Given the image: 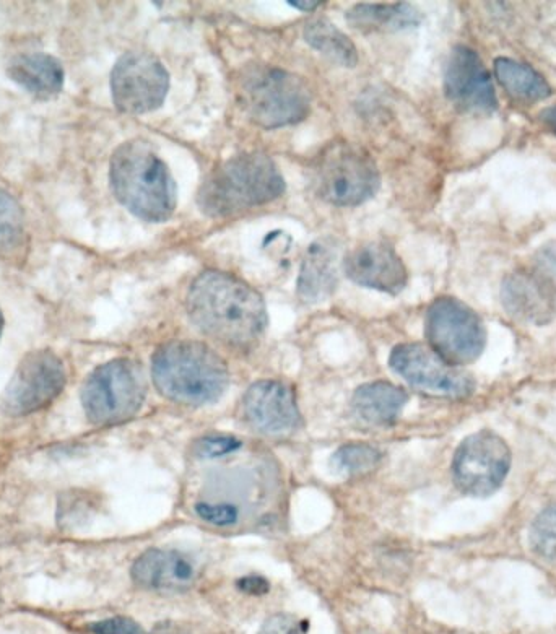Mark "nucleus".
<instances>
[{
	"instance_id": "nucleus-1",
	"label": "nucleus",
	"mask_w": 556,
	"mask_h": 634,
	"mask_svg": "<svg viewBox=\"0 0 556 634\" xmlns=\"http://www.w3.org/2000/svg\"><path fill=\"white\" fill-rule=\"evenodd\" d=\"M186 308L200 331L228 347H252L267 329L262 296L248 283L220 270H207L192 282Z\"/></svg>"
},
{
	"instance_id": "nucleus-2",
	"label": "nucleus",
	"mask_w": 556,
	"mask_h": 634,
	"mask_svg": "<svg viewBox=\"0 0 556 634\" xmlns=\"http://www.w3.org/2000/svg\"><path fill=\"white\" fill-rule=\"evenodd\" d=\"M109 183L116 199L144 222H166L176 210L173 174L144 140H129L116 148L109 163Z\"/></svg>"
},
{
	"instance_id": "nucleus-3",
	"label": "nucleus",
	"mask_w": 556,
	"mask_h": 634,
	"mask_svg": "<svg viewBox=\"0 0 556 634\" xmlns=\"http://www.w3.org/2000/svg\"><path fill=\"white\" fill-rule=\"evenodd\" d=\"M283 192L285 181L274 161L264 153H239L210 171L200 186L197 204L209 217H235L269 204Z\"/></svg>"
},
{
	"instance_id": "nucleus-4",
	"label": "nucleus",
	"mask_w": 556,
	"mask_h": 634,
	"mask_svg": "<svg viewBox=\"0 0 556 634\" xmlns=\"http://www.w3.org/2000/svg\"><path fill=\"white\" fill-rule=\"evenodd\" d=\"M152 378L166 399L183 405H205L223 396L228 387V368L207 345L176 340L153 355Z\"/></svg>"
},
{
	"instance_id": "nucleus-5",
	"label": "nucleus",
	"mask_w": 556,
	"mask_h": 634,
	"mask_svg": "<svg viewBox=\"0 0 556 634\" xmlns=\"http://www.w3.org/2000/svg\"><path fill=\"white\" fill-rule=\"evenodd\" d=\"M238 103L264 129L301 122L311 109V92L298 75L275 67L257 66L239 75Z\"/></svg>"
},
{
	"instance_id": "nucleus-6",
	"label": "nucleus",
	"mask_w": 556,
	"mask_h": 634,
	"mask_svg": "<svg viewBox=\"0 0 556 634\" xmlns=\"http://www.w3.org/2000/svg\"><path fill=\"white\" fill-rule=\"evenodd\" d=\"M147 394L144 371L127 358L98 366L83 384L82 405L88 422L119 425L135 417Z\"/></svg>"
},
{
	"instance_id": "nucleus-7",
	"label": "nucleus",
	"mask_w": 556,
	"mask_h": 634,
	"mask_svg": "<svg viewBox=\"0 0 556 634\" xmlns=\"http://www.w3.org/2000/svg\"><path fill=\"white\" fill-rule=\"evenodd\" d=\"M313 181L318 196L327 204L353 207L378 192L379 171L370 153L363 148L335 142L319 155Z\"/></svg>"
},
{
	"instance_id": "nucleus-8",
	"label": "nucleus",
	"mask_w": 556,
	"mask_h": 634,
	"mask_svg": "<svg viewBox=\"0 0 556 634\" xmlns=\"http://www.w3.org/2000/svg\"><path fill=\"white\" fill-rule=\"evenodd\" d=\"M425 334L431 350L457 368L477 361L487 345V329L480 316L452 296H441L430 304Z\"/></svg>"
},
{
	"instance_id": "nucleus-9",
	"label": "nucleus",
	"mask_w": 556,
	"mask_h": 634,
	"mask_svg": "<svg viewBox=\"0 0 556 634\" xmlns=\"http://www.w3.org/2000/svg\"><path fill=\"white\" fill-rule=\"evenodd\" d=\"M511 469V451L493 431H478L462 441L452 461V478L465 495L487 498L500 490Z\"/></svg>"
},
{
	"instance_id": "nucleus-10",
	"label": "nucleus",
	"mask_w": 556,
	"mask_h": 634,
	"mask_svg": "<svg viewBox=\"0 0 556 634\" xmlns=\"http://www.w3.org/2000/svg\"><path fill=\"white\" fill-rule=\"evenodd\" d=\"M66 386L61 358L51 350H35L17 366L2 396V410L9 417H27L53 404Z\"/></svg>"
},
{
	"instance_id": "nucleus-11",
	"label": "nucleus",
	"mask_w": 556,
	"mask_h": 634,
	"mask_svg": "<svg viewBox=\"0 0 556 634\" xmlns=\"http://www.w3.org/2000/svg\"><path fill=\"white\" fill-rule=\"evenodd\" d=\"M170 90V75L158 57L131 51L119 57L111 74L114 105L127 114H145L160 108Z\"/></svg>"
},
{
	"instance_id": "nucleus-12",
	"label": "nucleus",
	"mask_w": 556,
	"mask_h": 634,
	"mask_svg": "<svg viewBox=\"0 0 556 634\" xmlns=\"http://www.w3.org/2000/svg\"><path fill=\"white\" fill-rule=\"evenodd\" d=\"M389 363L400 378L426 396L465 399L474 392V379L469 374L449 365L425 345H397Z\"/></svg>"
},
{
	"instance_id": "nucleus-13",
	"label": "nucleus",
	"mask_w": 556,
	"mask_h": 634,
	"mask_svg": "<svg viewBox=\"0 0 556 634\" xmlns=\"http://www.w3.org/2000/svg\"><path fill=\"white\" fill-rule=\"evenodd\" d=\"M504 308L522 321L547 324L556 316V256H540L503 283Z\"/></svg>"
},
{
	"instance_id": "nucleus-14",
	"label": "nucleus",
	"mask_w": 556,
	"mask_h": 634,
	"mask_svg": "<svg viewBox=\"0 0 556 634\" xmlns=\"http://www.w3.org/2000/svg\"><path fill=\"white\" fill-rule=\"evenodd\" d=\"M444 92L454 105L469 113L491 114L498 108L487 67L474 49L467 46L452 49L444 70Z\"/></svg>"
},
{
	"instance_id": "nucleus-15",
	"label": "nucleus",
	"mask_w": 556,
	"mask_h": 634,
	"mask_svg": "<svg viewBox=\"0 0 556 634\" xmlns=\"http://www.w3.org/2000/svg\"><path fill=\"white\" fill-rule=\"evenodd\" d=\"M243 413L252 430L274 438L293 435L301 425L295 394L278 381L252 384L244 394Z\"/></svg>"
},
{
	"instance_id": "nucleus-16",
	"label": "nucleus",
	"mask_w": 556,
	"mask_h": 634,
	"mask_svg": "<svg viewBox=\"0 0 556 634\" xmlns=\"http://www.w3.org/2000/svg\"><path fill=\"white\" fill-rule=\"evenodd\" d=\"M344 270L361 287L397 295L409 280L404 262L396 249L386 243H365L347 252Z\"/></svg>"
},
{
	"instance_id": "nucleus-17",
	"label": "nucleus",
	"mask_w": 556,
	"mask_h": 634,
	"mask_svg": "<svg viewBox=\"0 0 556 634\" xmlns=\"http://www.w3.org/2000/svg\"><path fill=\"white\" fill-rule=\"evenodd\" d=\"M132 579L147 591L183 592L199 579V563L178 550H147L134 561Z\"/></svg>"
},
{
	"instance_id": "nucleus-18",
	"label": "nucleus",
	"mask_w": 556,
	"mask_h": 634,
	"mask_svg": "<svg viewBox=\"0 0 556 634\" xmlns=\"http://www.w3.org/2000/svg\"><path fill=\"white\" fill-rule=\"evenodd\" d=\"M339 282L337 252L329 241L311 244L301 264L298 277V296L305 303L314 304L327 300Z\"/></svg>"
},
{
	"instance_id": "nucleus-19",
	"label": "nucleus",
	"mask_w": 556,
	"mask_h": 634,
	"mask_svg": "<svg viewBox=\"0 0 556 634\" xmlns=\"http://www.w3.org/2000/svg\"><path fill=\"white\" fill-rule=\"evenodd\" d=\"M7 74L38 100H51L64 87L61 62L49 54H18L10 61Z\"/></svg>"
},
{
	"instance_id": "nucleus-20",
	"label": "nucleus",
	"mask_w": 556,
	"mask_h": 634,
	"mask_svg": "<svg viewBox=\"0 0 556 634\" xmlns=\"http://www.w3.org/2000/svg\"><path fill=\"white\" fill-rule=\"evenodd\" d=\"M407 402L409 396L404 389L384 381L358 387L352 400L353 409L358 417L378 426L396 422Z\"/></svg>"
},
{
	"instance_id": "nucleus-21",
	"label": "nucleus",
	"mask_w": 556,
	"mask_h": 634,
	"mask_svg": "<svg viewBox=\"0 0 556 634\" xmlns=\"http://www.w3.org/2000/svg\"><path fill=\"white\" fill-rule=\"evenodd\" d=\"M347 20L363 31L402 30L417 25L420 15L409 4H360L348 12Z\"/></svg>"
},
{
	"instance_id": "nucleus-22",
	"label": "nucleus",
	"mask_w": 556,
	"mask_h": 634,
	"mask_svg": "<svg viewBox=\"0 0 556 634\" xmlns=\"http://www.w3.org/2000/svg\"><path fill=\"white\" fill-rule=\"evenodd\" d=\"M495 77L503 85L504 90L517 100L534 103L547 100L552 95V88L537 70L508 57L496 59Z\"/></svg>"
},
{
	"instance_id": "nucleus-23",
	"label": "nucleus",
	"mask_w": 556,
	"mask_h": 634,
	"mask_svg": "<svg viewBox=\"0 0 556 634\" xmlns=\"http://www.w3.org/2000/svg\"><path fill=\"white\" fill-rule=\"evenodd\" d=\"M303 35L311 48L329 57L331 61L345 67L357 66L358 53L355 44L326 18L309 20Z\"/></svg>"
},
{
	"instance_id": "nucleus-24",
	"label": "nucleus",
	"mask_w": 556,
	"mask_h": 634,
	"mask_svg": "<svg viewBox=\"0 0 556 634\" xmlns=\"http://www.w3.org/2000/svg\"><path fill=\"white\" fill-rule=\"evenodd\" d=\"M25 246V213L17 199L0 187V259L22 257Z\"/></svg>"
},
{
	"instance_id": "nucleus-25",
	"label": "nucleus",
	"mask_w": 556,
	"mask_h": 634,
	"mask_svg": "<svg viewBox=\"0 0 556 634\" xmlns=\"http://www.w3.org/2000/svg\"><path fill=\"white\" fill-rule=\"evenodd\" d=\"M530 548L542 560L556 565V504L542 511L532 524Z\"/></svg>"
},
{
	"instance_id": "nucleus-26",
	"label": "nucleus",
	"mask_w": 556,
	"mask_h": 634,
	"mask_svg": "<svg viewBox=\"0 0 556 634\" xmlns=\"http://www.w3.org/2000/svg\"><path fill=\"white\" fill-rule=\"evenodd\" d=\"M381 462V452L368 444H348L335 452L334 465L347 474H366Z\"/></svg>"
},
{
	"instance_id": "nucleus-27",
	"label": "nucleus",
	"mask_w": 556,
	"mask_h": 634,
	"mask_svg": "<svg viewBox=\"0 0 556 634\" xmlns=\"http://www.w3.org/2000/svg\"><path fill=\"white\" fill-rule=\"evenodd\" d=\"M238 449H241V441L235 436L210 435L199 439L194 451L197 456L204 459H215V457L228 456Z\"/></svg>"
},
{
	"instance_id": "nucleus-28",
	"label": "nucleus",
	"mask_w": 556,
	"mask_h": 634,
	"mask_svg": "<svg viewBox=\"0 0 556 634\" xmlns=\"http://www.w3.org/2000/svg\"><path fill=\"white\" fill-rule=\"evenodd\" d=\"M308 633V621L301 620L295 615L280 613L265 621L257 634H306Z\"/></svg>"
},
{
	"instance_id": "nucleus-29",
	"label": "nucleus",
	"mask_w": 556,
	"mask_h": 634,
	"mask_svg": "<svg viewBox=\"0 0 556 634\" xmlns=\"http://www.w3.org/2000/svg\"><path fill=\"white\" fill-rule=\"evenodd\" d=\"M95 634H148L137 621L127 617H113L88 626Z\"/></svg>"
},
{
	"instance_id": "nucleus-30",
	"label": "nucleus",
	"mask_w": 556,
	"mask_h": 634,
	"mask_svg": "<svg viewBox=\"0 0 556 634\" xmlns=\"http://www.w3.org/2000/svg\"><path fill=\"white\" fill-rule=\"evenodd\" d=\"M239 587L243 589L244 592H249V594H264L269 589L267 586V582L262 578H257V576H249V578H243L239 581Z\"/></svg>"
},
{
	"instance_id": "nucleus-31",
	"label": "nucleus",
	"mask_w": 556,
	"mask_h": 634,
	"mask_svg": "<svg viewBox=\"0 0 556 634\" xmlns=\"http://www.w3.org/2000/svg\"><path fill=\"white\" fill-rule=\"evenodd\" d=\"M540 119L556 134V105L543 109L542 114H540Z\"/></svg>"
},
{
	"instance_id": "nucleus-32",
	"label": "nucleus",
	"mask_w": 556,
	"mask_h": 634,
	"mask_svg": "<svg viewBox=\"0 0 556 634\" xmlns=\"http://www.w3.org/2000/svg\"><path fill=\"white\" fill-rule=\"evenodd\" d=\"M290 5H292V7H298V9L301 10H308V9H316V7H318L319 2H290Z\"/></svg>"
},
{
	"instance_id": "nucleus-33",
	"label": "nucleus",
	"mask_w": 556,
	"mask_h": 634,
	"mask_svg": "<svg viewBox=\"0 0 556 634\" xmlns=\"http://www.w3.org/2000/svg\"><path fill=\"white\" fill-rule=\"evenodd\" d=\"M2 327H4V316H2V311H0V334H2Z\"/></svg>"
}]
</instances>
